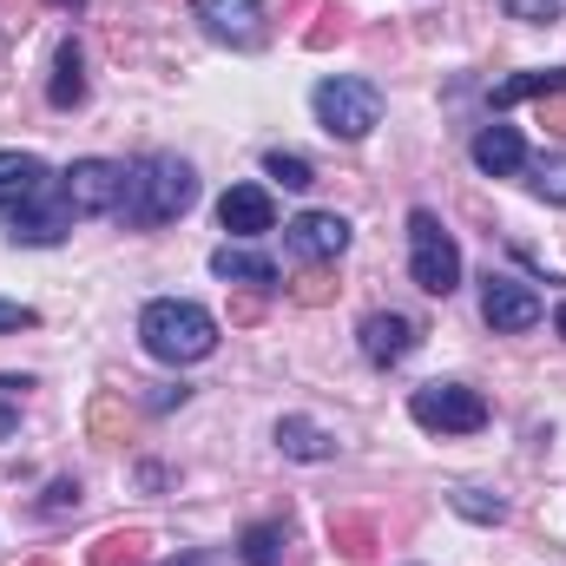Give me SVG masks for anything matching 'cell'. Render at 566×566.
I'll list each match as a JSON object with an SVG mask.
<instances>
[{"label": "cell", "instance_id": "f546056e", "mask_svg": "<svg viewBox=\"0 0 566 566\" xmlns=\"http://www.w3.org/2000/svg\"><path fill=\"white\" fill-rule=\"evenodd\" d=\"M33 323H40V316H33L27 303H0V336H7V329H33Z\"/></svg>", "mask_w": 566, "mask_h": 566}, {"label": "cell", "instance_id": "52a82bcc", "mask_svg": "<svg viewBox=\"0 0 566 566\" xmlns=\"http://www.w3.org/2000/svg\"><path fill=\"white\" fill-rule=\"evenodd\" d=\"M481 316H488V329H494V336H521V329H534V323L547 316V303H541V290H534V283L488 271V277H481Z\"/></svg>", "mask_w": 566, "mask_h": 566}, {"label": "cell", "instance_id": "5b68a950", "mask_svg": "<svg viewBox=\"0 0 566 566\" xmlns=\"http://www.w3.org/2000/svg\"><path fill=\"white\" fill-rule=\"evenodd\" d=\"M409 416H416L428 434H474V428H488V402H481V389L428 382V389L409 396Z\"/></svg>", "mask_w": 566, "mask_h": 566}, {"label": "cell", "instance_id": "836d02e7", "mask_svg": "<svg viewBox=\"0 0 566 566\" xmlns=\"http://www.w3.org/2000/svg\"><path fill=\"white\" fill-rule=\"evenodd\" d=\"M178 566H211V560H205V554H191V560H178Z\"/></svg>", "mask_w": 566, "mask_h": 566}, {"label": "cell", "instance_id": "7c38bea8", "mask_svg": "<svg viewBox=\"0 0 566 566\" xmlns=\"http://www.w3.org/2000/svg\"><path fill=\"white\" fill-rule=\"evenodd\" d=\"M409 349H416V323H409V316H396V310L363 316V356H369L376 369H396Z\"/></svg>", "mask_w": 566, "mask_h": 566}, {"label": "cell", "instance_id": "ac0fdd59", "mask_svg": "<svg viewBox=\"0 0 566 566\" xmlns=\"http://www.w3.org/2000/svg\"><path fill=\"white\" fill-rule=\"evenodd\" d=\"M238 554L244 566H290V527L283 521H258V527H244V541H238Z\"/></svg>", "mask_w": 566, "mask_h": 566}, {"label": "cell", "instance_id": "e575fe53", "mask_svg": "<svg viewBox=\"0 0 566 566\" xmlns=\"http://www.w3.org/2000/svg\"><path fill=\"white\" fill-rule=\"evenodd\" d=\"M46 7H73V0H46Z\"/></svg>", "mask_w": 566, "mask_h": 566}, {"label": "cell", "instance_id": "1f68e13d", "mask_svg": "<svg viewBox=\"0 0 566 566\" xmlns=\"http://www.w3.org/2000/svg\"><path fill=\"white\" fill-rule=\"evenodd\" d=\"M541 126L566 139V93H560V99H541Z\"/></svg>", "mask_w": 566, "mask_h": 566}, {"label": "cell", "instance_id": "d4e9b609", "mask_svg": "<svg viewBox=\"0 0 566 566\" xmlns=\"http://www.w3.org/2000/svg\"><path fill=\"white\" fill-rule=\"evenodd\" d=\"M534 191H541L547 205H566V151H554V158L534 165Z\"/></svg>", "mask_w": 566, "mask_h": 566}, {"label": "cell", "instance_id": "cb8c5ba5", "mask_svg": "<svg viewBox=\"0 0 566 566\" xmlns=\"http://www.w3.org/2000/svg\"><path fill=\"white\" fill-rule=\"evenodd\" d=\"M264 171L277 178L283 191H310V185H316V171H310V158H296V151H264Z\"/></svg>", "mask_w": 566, "mask_h": 566}, {"label": "cell", "instance_id": "4fadbf2b", "mask_svg": "<svg viewBox=\"0 0 566 566\" xmlns=\"http://www.w3.org/2000/svg\"><path fill=\"white\" fill-rule=\"evenodd\" d=\"M53 171L33 158V151H0V211H20L33 191H46Z\"/></svg>", "mask_w": 566, "mask_h": 566}, {"label": "cell", "instance_id": "4dcf8cb0", "mask_svg": "<svg viewBox=\"0 0 566 566\" xmlns=\"http://www.w3.org/2000/svg\"><path fill=\"white\" fill-rule=\"evenodd\" d=\"M258 316H264V290H251V296L231 303V323H258Z\"/></svg>", "mask_w": 566, "mask_h": 566}, {"label": "cell", "instance_id": "e0dca14e", "mask_svg": "<svg viewBox=\"0 0 566 566\" xmlns=\"http://www.w3.org/2000/svg\"><path fill=\"white\" fill-rule=\"evenodd\" d=\"M277 448L290 454V461H329V454H336V434L316 428L310 416H283L277 422Z\"/></svg>", "mask_w": 566, "mask_h": 566}, {"label": "cell", "instance_id": "f1b7e54d", "mask_svg": "<svg viewBox=\"0 0 566 566\" xmlns=\"http://www.w3.org/2000/svg\"><path fill=\"white\" fill-rule=\"evenodd\" d=\"M40 507H46V514H66V507H80V481H66V474H60V481L46 488V501H40Z\"/></svg>", "mask_w": 566, "mask_h": 566}, {"label": "cell", "instance_id": "ba28073f", "mask_svg": "<svg viewBox=\"0 0 566 566\" xmlns=\"http://www.w3.org/2000/svg\"><path fill=\"white\" fill-rule=\"evenodd\" d=\"M283 244H290L296 264H336L349 251V224L336 211H303V218L283 224Z\"/></svg>", "mask_w": 566, "mask_h": 566}, {"label": "cell", "instance_id": "2e32d148", "mask_svg": "<svg viewBox=\"0 0 566 566\" xmlns=\"http://www.w3.org/2000/svg\"><path fill=\"white\" fill-rule=\"evenodd\" d=\"M560 93H566V66H534V73H514V80L494 86V113H507L521 99H560Z\"/></svg>", "mask_w": 566, "mask_h": 566}, {"label": "cell", "instance_id": "8fae6325", "mask_svg": "<svg viewBox=\"0 0 566 566\" xmlns=\"http://www.w3.org/2000/svg\"><path fill=\"white\" fill-rule=\"evenodd\" d=\"M198 20L231 46H264V0H198Z\"/></svg>", "mask_w": 566, "mask_h": 566}, {"label": "cell", "instance_id": "ffe728a7", "mask_svg": "<svg viewBox=\"0 0 566 566\" xmlns=\"http://www.w3.org/2000/svg\"><path fill=\"white\" fill-rule=\"evenodd\" d=\"M329 541L343 547V560H376V547H382L369 514H329Z\"/></svg>", "mask_w": 566, "mask_h": 566}, {"label": "cell", "instance_id": "9a60e30c", "mask_svg": "<svg viewBox=\"0 0 566 566\" xmlns=\"http://www.w3.org/2000/svg\"><path fill=\"white\" fill-rule=\"evenodd\" d=\"M474 165H481L488 178H507V171L527 165V145H521L514 126H481V133H474Z\"/></svg>", "mask_w": 566, "mask_h": 566}, {"label": "cell", "instance_id": "d6a6232c", "mask_svg": "<svg viewBox=\"0 0 566 566\" xmlns=\"http://www.w3.org/2000/svg\"><path fill=\"white\" fill-rule=\"evenodd\" d=\"M554 323H560V336H566V303H560V310H554Z\"/></svg>", "mask_w": 566, "mask_h": 566}, {"label": "cell", "instance_id": "484cf974", "mask_svg": "<svg viewBox=\"0 0 566 566\" xmlns=\"http://www.w3.org/2000/svg\"><path fill=\"white\" fill-rule=\"evenodd\" d=\"M329 290H336V283H329L323 264H303V277L290 283V296H296V303H329Z\"/></svg>", "mask_w": 566, "mask_h": 566}, {"label": "cell", "instance_id": "6da1fadb", "mask_svg": "<svg viewBox=\"0 0 566 566\" xmlns=\"http://www.w3.org/2000/svg\"><path fill=\"white\" fill-rule=\"evenodd\" d=\"M191 205H198V171L185 158H171V151H151L126 171V198H119L113 218L133 224V231H158V224L185 218Z\"/></svg>", "mask_w": 566, "mask_h": 566}, {"label": "cell", "instance_id": "9c48e42d", "mask_svg": "<svg viewBox=\"0 0 566 566\" xmlns=\"http://www.w3.org/2000/svg\"><path fill=\"white\" fill-rule=\"evenodd\" d=\"M73 231V205H66V191H60V178L46 185V191H33L20 211H13V244H60Z\"/></svg>", "mask_w": 566, "mask_h": 566}, {"label": "cell", "instance_id": "d6986e66", "mask_svg": "<svg viewBox=\"0 0 566 566\" xmlns=\"http://www.w3.org/2000/svg\"><path fill=\"white\" fill-rule=\"evenodd\" d=\"M145 554H151V534H145V527H113V534L93 541L86 560L93 566H145Z\"/></svg>", "mask_w": 566, "mask_h": 566}, {"label": "cell", "instance_id": "603a6c76", "mask_svg": "<svg viewBox=\"0 0 566 566\" xmlns=\"http://www.w3.org/2000/svg\"><path fill=\"white\" fill-rule=\"evenodd\" d=\"M86 428H93V441H106V448H113V441H126V409H119V402H113V396H93V409H86Z\"/></svg>", "mask_w": 566, "mask_h": 566}, {"label": "cell", "instance_id": "3957f363", "mask_svg": "<svg viewBox=\"0 0 566 566\" xmlns=\"http://www.w3.org/2000/svg\"><path fill=\"white\" fill-rule=\"evenodd\" d=\"M310 106H316V126L343 145L369 139V133L382 126V93H376L369 80H323V86L310 93Z\"/></svg>", "mask_w": 566, "mask_h": 566}, {"label": "cell", "instance_id": "83f0119b", "mask_svg": "<svg viewBox=\"0 0 566 566\" xmlns=\"http://www.w3.org/2000/svg\"><path fill=\"white\" fill-rule=\"evenodd\" d=\"M329 40H343V13H336V7H329V13H323V20H316L310 33H303V46H316V53H323Z\"/></svg>", "mask_w": 566, "mask_h": 566}, {"label": "cell", "instance_id": "5bb4252c", "mask_svg": "<svg viewBox=\"0 0 566 566\" xmlns=\"http://www.w3.org/2000/svg\"><path fill=\"white\" fill-rule=\"evenodd\" d=\"M211 277L238 283V290H277V264L264 251H244V244H224L211 251Z\"/></svg>", "mask_w": 566, "mask_h": 566}, {"label": "cell", "instance_id": "8992f818", "mask_svg": "<svg viewBox=\"0 0 566 566\" xmlns=\"http://www.w3.org/2000/svg\"><path fill=\"white\" fill-rule=\"evenodd\" d=\"M73 218H113L126 198V165L119 158H73V171L60 178Z\"/></svg>", "mask_w": 566, "mask_h": 566}, {"label": "cell", "instance_id": "277c9868", "mask_svg": "<svg viewBox=\"0 0 566 566\" xmlns=\"http://www.w3.org/2000/svg\"><path fill=\"white\" fill-rule=\"evenodd\" d=\"M409 277L428 296H454V283H461V251L434 211H409Z\"/></svg>", "mask_w": 566, "mask_h": 566}, {"label": "cell", "instance_id": "4316f807", "mask_svg": "<svg viewBox=\"0 0 566 566\" xmlns=\"http://www.w3.org/2000/svg\"><path fill=\"white\" fill-rule=\"evenodd\" d=\"M566 0H507V20H534V27H547V20H560Z\"/></svg>", "mask_w": 566, "mask_h": 566}, {"label": "cell", "instance_id": "7a4b0ae2", "mask_svg": "<svg viewBox=\"0 0 566 566\" xmlns=\"http://www.w3.org/2000/svg\"><path fill=\"white\" fill-rule=\"evenodd\" d=\"M139 343L158 356V363H205L211 349H218V316L205 310V303H185V296H158V303H145L139 316Z\"/></svg>", "mask_w": 566, "mask_h": 566}, {"label": "cell", "instance_id": "d590c367", "mask_svg": "<svg viewBox=\"0 0 566 566\" xmlns=\"http://www.w3.org/2000/svg\"><path fill=\"white\" fill-rule=\"evenodd\" d=\"M27 566H53V560H27Z\"/></svg>", "mask_w": 566, "mask_h": 566}, {"label": "cell", "instance_id": "7402d4cb", "mask_svg": "<svg viewBox=\"0 0 566 566\" xmlns=\"http://www.w3.org/2000/svg\"><path fill=\"white\" fill-rule=\"evenodd\" d=\"M448 501H454V514H468V521H481V527L507 521V501H501V494H488V488H454Z\"/></svg>", "mask_w": 566, "mask_h": 566}, {"label": "cell", "instance_id": "44dd1931", "mask_svg": "<svg viewBox=\"0 0 566 566\" xmlns=\"http://www.w3.org/2000/svg\"><path fill=\"white\" fill-rule=\"evenodd\" d=\"M46 99H53L60 113H73V106L86 99V73H80V46H73V40L53 53V86H46Z\"/></svg>", "mask_w": 566, "mask_h": 566}, {"label": "cell", "instance_id": "30bf717a", "mask_svg": "<svg viewBox=\"0 0 566 566\" xmlns=\"http://www.w3.org/2000/svg\"><path fill=\"white\" fill-rule=\"evenodd\" d=\"M218 224H224L231 238H264V231H277V205H271L264 185H231V191L218 198Z\"/></svg>", "mask_w": 566, "mask_h": 566}]
</instances>
